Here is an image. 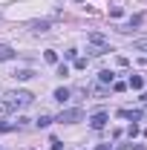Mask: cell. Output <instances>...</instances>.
Returning a JSON list of instances; mask_svg holds the SVG:
<instances>
[{"label":"cell","mask_w":147,"mask_h":150,"mask_svg":"<svg viewBox=\"0 0 147 150\" xmlns=\"http://www.w3.org/2000/svg\"><path fill=\"white\" fill-rule=\"evenodd\" d=\"M32 29H35V32H46V29H49V20H40V23H35Z\"/></svg>","instance_id":"obj_13"},{"label":"cell","mask_w":147,"mask_h":150,"mask_svg":"<svg viewBox=\"0 0 147 150\" xmlns=\"http://www.w3.org/2000/svg\"><path fill=\"white\" fill-rule=\"evenodd\" d=\"M9 130H15V124H6V121H0V133H9Z\"/></svg>","instance_id":"obj_18"},{"label":"cell","mask_w":147,"mask_h":150,"mask_svg":"<svg viewBox=\"0 0 147 150\" xmlns=\"http://www.w3.org/2000/svg\"><path fill=\"white\" fill-rule=\"evenodd\" d=\"M12 58H15V49L6 46V43H0V61H12Z\"/></svg>","instance_id":"obj_7"},{"label":"cell","mask_w":147,"mask_h":150,"mask_svg":"<svg viewBox=\"0 0 147 150\" xmlns=\"http://www.w3.org/2000/svg\"><path fill=\"white\" fill-rule=\"evenodd\" d=\"M81 118H84V110H81V107H69V110H64L58 115L61 124H75V121H81Z\"/></svg>","instance_id":"obj_3"},{"label":"cell","mask_w":147,"mask_h":150,"mask_svg":"<svg viewBox=\"0 0 147 150\" xmlns=\"http://www.w3.org/2000/svg\"><path fill=\"white\" fill-rule=\"evenodd\" d=\"M9 112H12V107H9V104L0 98V115H9Z\"/></svg>","instance_id":"obj_14"},{"label":"cell","mask_w":147,"mask_h":150,"mask_svg":"<svg viewBox=\"0 0 147 150\" xmlns=\"http://www.w3.org/2000/svg\"><path fill=\"white\" fill-rule=\"evenodd\" d=\"M55 98L61 101V104H64V101L69 98V90H66V87H61V90H55Z\"/></svg>","instance_id":"obj_10"},{"label":"cell","mask_w":147,"mask_h":150,"mask_svg":"<svg viewBox=\"0 0 147 150\" xmlns=\"http://www.w3.org/2000/svg\"><path fill=\"white\" fill-rule=\"evenodd\" d=\"M87 40H90V46H92V49H90L92 55H107V52H112V49H110V40H107L104 35H98V32H90Z\"/></svg>","instance_id":"obj_1"},{"label":"cell","mask_w":147,"mask_h":150,"mask_svg":"<svg viewBox=\"0 0 147 150\" xmlns=\"http://www.w3.org/2000/svg\"><path fill=\"white\" fill-rule=\"evenodd\" d=\"M141 23H144V15H136V18H130V23L121 29V32H133V29H136V26H141Z\"/></svg>","instance_id":"obj_5"},{"label":"cell","mask_w":147,"mask_h":150,"mask_svg":"<svg viewBox=\"0 0 147 150\" xmlns=\"http://www.w3.org/2000/svg\"><path fill=\"white\" fill-rule=\"evenodd\" d=\"M43 61H46V64H58V52L55 49H46V52H43Z\"/></svg>","instance_id":"obj_8"},{"label":"cell","mask_w":147,"mask_h":150,"mask_svg":"<svg viewBox=\"0 0 147 150\" xmlns=\"http://www.w3.org/2000/svg\"><path fill=\"white\" fill-rule=\"evenodd\" d=\"M107 121H110V115H107V112H95V115L90 118V127H92V130H104V127H107Z\"/></svg>","instance_id":"obj_4"},{"label":"cell","mask_w":147,"mask_h":150,"mask_svg":"<svg viewBox=\"0 0 147 150\" xmlns=\"http://www.w3.org/2000/svg\"><path fill=\"white\" fill-rule=\"evenodd\" d=\"M136 49L139 52H147V40H136Z\"/></svg>","instance_id":"obj_19"},{"label":"cell","mask_w":147,"mask_h":150,"mask_svg":"<svg viewBox=\"0 0 147 150\" xmlns=\"http://www.w3.org/2000/svg\"><path fill=\"white\" fill-rule=\"evenodd\" d=\"M144 115H147V112H144Z\"/></svg>","instance_id":"obj_20"},{"label":"cell","mask_w":147,"mask_h":150,"mask_svg":"<svg viewBox=\"0 0 147 150\" xmlns=\"http://www.w3.org/2000/svg\"><path fill=\"white\" fill-rule=\"evenodd\" d=\"M127 87H133V90H141V87H144V81H141L139 75H130V84H127Z\"/></svg>","instance_id":"obj_9"},{"label":"cell","mask_w":147,"mask_h":150,"mask_svg":"<svg viewBox=\"0 0 147 150\" xmlns=\"http://www.w3.org/2000/svg\"><path fill=\"white\" fill-rule=\"evenodd\" d=\"M32 69H18V72H15V78H20V81H29V78H32Z\"/></svg>","instance_id":"obj_11"},{"label":"cell","mask_w":147,"mask_h":150,"mask_svg":"<svg viewBox=\"0 0 147 150\" xmlns=\"http://www.w3.org/2000/svg\"><path fill=\"white\" fill-rule=\"evenodd\" d=\"M75 67L78 69H87V58H75Z\"/></svg>","instance_id":"obj_17"},{"label":"cell","mask_w":147,"mask_h":150,"mask_svg":"<svg viewBox=\"0 0 147 150\" xmlns=\"http://www.w3.org/2000/svg\"><path fill=\"white\" fill-rule=\"evenodd\" d=\"M58 75H61V78L69 75V67H66V64H58Z\"/></svg>","instance_id":"obj_16"},{"label":"cell","mask_w":147,"mask_h":150,"mask_svg":"<svg viewBox=\"0 0 147 150\" xmlns=\"http://www.w3.org/2000/svg\"><path fill=\"white\" fill-rule=\"evenodd\" d=\"M12 110H18V107H26V104H32V93H26V90H15V93H6L3 98Z\"/></svg>","instance_id":"obj_2"},{"label":"cell","mask_w":147,"mask_h":150,"mask_svg":"<svg viewBox=\"0 0 147 150\" xmlns=\"http://www.w3.org/2000/svg\"><path fill=\"white\" fill-rule=\"evenodd\" d=\"M98 81L107 87V84H112V81H115V72H110V69H101V72H98Z\"/></svg>","instance_id":"obj_6"},{"label":"cell","mask_w":147,"mask_h":150,"mask_svg":"<svg viewBox=\"0 0 147 150\" xmlns=\"http://www.w3.org/2000/svg\"><path fill=\"white\" fill-rule=\"evenodd\" d=\"M110 87H112V90H115V93H121V90H124V87H127V84H124V81H112Z\"/></svg>","instance_id":"obj_15"},{"label":"cell","mask_w":147,"mask_h":150,"mask_svg":"<svg viewBox=\"0 0 147 150\" xmlns=\"http://www.w3.org/2000/svg\"><path fill=\"white\" fill-rule=\"evenodd\" d=\"M49 124H52V115H46V112H43V115L37 118V127H49Z\"/></svg>","instance_id":"obj_12"}]
</instances>
